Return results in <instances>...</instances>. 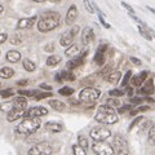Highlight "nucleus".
Returning <instances> with one entry per match:
<instances>
[{"mask_svg":"<svg viewBox=\"0 0 155 155\" xmlns=\"http://www.w3.org/2000/svg\"><path fill=\"white\" fill-rule=\"evenodd\" d=\"M94 40V31L93 28L91 27H84L83 32H81V43H83V45H88L91 41Z\"/></svg>","mask_w":155,"mask_h":155,"instance_id":"obj_16","label":"nucleus"},{"mask_svg":"<svg viewBox=\"0 0 155 155\" xmlns=\"http://www.w3.org/2000/svg\"><path fill=\"white\" fill-rule=\"evenodd\" d=\"M109 94L111 96V97H122V96H124L125 94V92L123 91V89H118V88H115V89H111L110 92H109Z\"/></svg>","mask_w":155,"mask_h":155,"instance_id":"obj_39","label":"nucleus"},{"mask_svg":"<svg viewBox=\"0 0 155 155\" xmlns=\"http://www.w3.org/2000/svg\"><path fill=\"white\" fill-rule=\"evenodd\" d=\"M41 122L39 118H25L16 127V133L18 136H30L40 128Z\"/></svg>","mask_w":155,"mask_h":155,"instance_id":"obj_3","label":"nucleus"},{"mask_svg":"<svg viewBox=\"0 0 155 155\" xmlns=\"http://www.w3.org/2000/svg\"><path fill=\"white\" fill-rule=\"evenodd\" d=\"M78 145H80L83 149H88L89 147V143H88V138L84 137V136H79L78 137Z\"/></svg>","mask_w":155,"mask_h":155,"instance_id":"obj_33","label":"nucleus"},{"mask_svg":"<svg viewBox=\"0 0 155 155\" xmlns=\"http://www.w3.org/2000/svg\"><path fill=\"white\" fill-rule=\"evenodd\" d=\"M14 94L13 89L8 88V89H4V91H0V96L3 97V98H9V97H12Z\"/></svg>","mask_w":155,"mask_h":155,"instance_id":"obj_43","label":"nucleus"},{"mask_svg":"<svg viewBox=\"0 0 155 155\" xmlns=\"http://www.w3.org/2000/svg\"><path fill=\"white\" fill-rule=\"evenodd\" d=\"M107 48H109L107 44H100L98 48H97V52H96L93 60L98 66H102L105 64V53L107 51Z\"/></svg>","mask_w":155,"mask_h":155,"instance_id":"obj_12","label":"nucleus"},{"mask_svg":"<svg viewBox=\"0 0 155 155\" xmlns=\"http://www.w3.org/2000/svg\"><path fill=\"white\" fill-rule=\"evenodd\" d=\"M36 18L38 17H26V18H21L17 23V28L18 30H28L31 28L36 23Z\"/></svg>","mask_w":155,"mask_h":155,"instance_id":"obj_14","label":"nucleus"},{"mask_svg":"<svg viewBox=\"0 0 155 155\" xmlns=\"http://www.w3.org/2000/svg\"><path fill=\"white\" fill-rule=\"evenodd\" d=\"M32 2H35V3H44V2H47V0H32Z\"/></svg>","mask_w":155,"mask_h":155,"instance_id":"obj_61","label":"nucleus"},{"mask_svg":"<svg viewBox=\"0 0 155 155\" xmlns=\"http://www.w3.org/2000/svg\"><path fill=\"white\" fill-rule=\"evenodd\" d=\"M146 8H147V11H150L153 14H155V9L154 8H151V7H146Z\"/></svg>","mask_w":155,"mask_h":155,"instance_id":"obj_59","label":"nucleus"},{"mask_svg":"<svg viewBox=\"0 0 155 155\" xmlns=\"http://www.w3.org/2000/svg\"><path fill=\"white\" fill-rule=\"evenodd\" d=\"M25 113H26L25 110L13 109V110H11V111L8 113V115H7V120L12 123V122H14V120H17V119H19V118H22V116H25Z\"/></svg>","mask_w":155,"mask_h":155,"instance_id":"obj_22","label":"nucleus"},{"mask_svg":"<svg viewBox=\"0 0 155 155\" xmlns=\"http://www.w3.org/2000/svg\"><path fill=\"white\" fill-rule=\"evenodd\" d=\"M129 16H130V18H132L133 19V21H136V22H137V23H140V25H145V23L141 21V19H140L137 16H136V14H132V13H129Z\"/></svg>","mask_w":155,"mask_h":155,"instance_id":"obj_52","label":"nucleus"},{"mask_svg":"<svg viewBox=\"0 0 155 155\" xmlns=\"http://www.w3.org/2000/svg\"><path fill=\"white\" fill-rule=\"evenodd\" d=\"M53 146L49 142H39L27 151V155H52Z\"/></svg>","mask_w":155,"mask_h":155,"instance_id":"obj_7","label":"nucleus"},{"mask_svg":"<svg viewBox=\"0 0 155 155\" xmlns=\"http://www.w3.org/2000/svg\"><path fill=\"white\" fill-rule=\"evenodd\" d=\"M98 19H100V22H101V25H102L105 28H111V26L109 25V23L107 22H106L105 21V18H104V16H102V14H98Z\"/></svg>","mask_w":155,"mask_h":155,"instance_id":"obj_48","label":"nucleus"},{"mask_svg":"<svg viewBox=\"0 0 155 155\" xmlns=\"http://www.w3.org/2000/svg\"><path fill=\"white\" fill-rule=\"evenodd\" d=\"M60 22H61L60 13L45 12L40 17V19L38 21L36 26H38V30L40 32H49V31L54 30V28H57L58 26H60Z\"/></svg>","mask_w":155,"mask_h":155,"instance_id":"obj_1","label":"nucleus"},{"mask_svg":"<svg viewBox=\"0 0 155 155\" xmlns=\"http://www.w3.org/2000/svg\"><path fill=\"white\" fill-rule=\"evenodd\" d=\"M129 61L132 62L134 66H141V65H142V61L140 60V58H137V57H130V58H129Z\"/></svg>","mask_w":155,"mask_h":155,"instance_id":"obj_49","label":"nucleus"},{"mask_svg":"<svg viewBox=\"0 0 155 155\" xmlns=\"http://www.w3.org/2000/svg\"><path fill=\"white\" fill-rule=\"evenodd\" d=\"M39 87H40L41 89H45V91H52V87H51V85H48V84H45V83H41Z\"/></svg>","mask_w":155,"mask_h":155,"instance_id":"obj_54","label":"nucleus"},{"mask_svg":"<svg viewBox=\"0 0 155 155\" xmlns=\"http://www.w3.org/2000/svg\"><path fill=\"white\" fill-rule=\"evenodd\" d=\"M113 149L116 155H129L128 142L122 134H115L113 138Z\"/></svg>","mask_w":155,"mask_h":155,"instance_id":"obj_5","label":"nucleus"},{"mask_svg":"<svg viewBox=\"0 0 155 155\" xmlns=\"http://www.w3.org/2000/svg\"><path fill=\"white\" fill-rule=\"evenodd\" d=\"M80 53V48L78 44H71L70 47H67V49L65 51V56L66 57H70V58H74Z\"/></svg>","mask_w":155,"mask_h":155,"instance_id":"obj_24","label":"nucleus"},{"mask_svg":"<svg viewBox=\"0 0 155 155\" xmlns=\"http://www.w3.org/2000/svg\"><path fill=\"white\" fill-rule=\"evenodd\" d=\"M149 142L155 145V123L151 124V127L149 129Z\"/></svg>","mask_w":155,"mask_h":155,"instance_id":"obj_38","label":"nucleus"},{"mask_svg":"<svg viewBox=\"0 0 155 155\" xmlns=\"http://www.w3.org/2000/svg\"><path fill=\"white\" fill-rule=\"evenodd\" d=\"M132 110H133V105L129 104V105L120 106V107L118 109V113H119V114H124V113H127V111H132Z\"/></svg>","mask_w":155,"mask_h":155,"instance_id":"obj_42","label":"nucleus"},{"mask_svg":"<svg viewBox=\"0 0 155 155\" xmlns=\"http://www.w3.org/2000/svg\"><path fill=\"white\" fill-rule=\"evenodd\" d=\"M44 128L48 130V132H52V133H60L64 130V125L61 123H57V122H47L44 124Z\"/></svg>","mask_w":155,"mask_h":155,"instance_id":"obj_21","label":"nucleus"},{"mask_svg":"<svg viewBox=\"0 0 155 155\" xmlns=\"http://www.w3.org/2000/svg\"><path fill=\"white\" fill-rule=\"evenodd\" d=\"M44 51H45V52L52 53L53 51H54V44H53V43H49V44H45V45H44Z\"/></svg>","mask_w":155,"mask_h":155,"instance_id":"obj_50","label":"nucleus"},{"mask_svg":"<svg viewBox=\"0 0 155 155\" xmlns=\"http://www.w3.org/2000/svg\"><path fill=\"white\" fill-rule=\"evenodd\" d=\"M9 41H11V44H13V45H19V44H22V41H23V36L21 34L16 32V34H13L11 39H9Z\"/></svg>","mask_w":155,"mask_h":155,"instance_id":"obj_30","label":"nucleus"},{"mask_svg":"<svg viewBox=\"0 0 155 155\" xmlns=\"http://www.w3.org/2000/svg\"><path fill=\"white\" fill-rule=\"evenodd\" d=\"M142 120H143V118H142V116H137V118H136L134 120H133V123L132 124H130L129 125V128H128V130H132L134 127H136V125H137L140 122H142Z\"/></svg>","mask_w":155,"mask_h":155,"instance_id":"obj_47","label":"nucleus"},{"mask_svg":"<svg viewBox=\"0 0 155 155\" xmlns=\"http://www.w3.org/2000/svg\"><path fill=\"white\" fill-rule=\"evenodd\" d=\"M96 122L101 124H115L119 120L118 114L115 113V109H113L109 105H101L98 106V110L94 115Z\"/></svg>","mask_w":155,"mask_h":155,"instance_id":"obj_2","label":"nucleus"},{"mask_svg":"<svg viewBox=\"0 0 155 155\" xmlns=\"http://www.w3.org/2000/svg\"><path fill=\"white\" fill-rule=\"evenodd\" d=\"M92 151L96 155H114V149L113 145H109L107 142L101 141V142H93L92 145Z\"/></svg>","mask_w":155,"mask_h":155,"instance_id":"obj_8","label":"nucleus"},{"mask_svg":"<svg viewBox=\"0 0 155 155\" xmlns=\"http://www.w3.org/2000/svg\"><path fill=\"white\" fill-rule=\"evenodd\" d=\"M142 101H143L142 97H130L129 102L132 105H140V104H142Z\"/></svg>","mask_w":155,"mask_h":155,"instance_id":"obj_46","label":"nucleus"},{"mask_svg":"<svg viewBox=\"0 0 155 155\" xmlns=\"http://www.w3.org/2000/svg\"><path fill=\"white\" fill-rule=\"evenodd\" d=\"M22 65H23V69L28 72H32L36 70V65L34 64L31 60H28V58H23L22 60Z\"/></svg>","mask_w":155,"mask_h":155,"instance_id":"obj_28","label":"nucleus"},{"mask_svg":"<svg viewBox=\"0 0 155 155\" xmlns=\"http://www.w3.org/2000/svg\"><path fill=\"white\" fill-rule=\"evenodd\" d=\"M48 114V110L44 106H34L30 107L26 113L23 118H41V116H45Z\"/></svg>","mask_w":155,"mask_h":155,"instance_id":"obj_11","label":"nucleus"},{"mask_svg":"<svg viewBox=\"0 0 155 155\" xmlns=\"http://www.w3.org/2000/svg\"><path fill=\"white\" fill-rule=\"evenodd\" d=\"M51 3H58V2H61V0H49Z\"/></svg>","mask_w":155,"mask_h":155,"instance_id":"obj_62","label":"nucleus"},{"mask_svg":"<svg viewBox=\"0 0 155 155\" xmlns=\"http://www.w3.org/2000/svg\"><path fill=\"white\" fill-rule=\"evenodd\" d=\"M12 104H13V109L26 110V107H27V100H26L23 96H17V97H14L13 101H12Z\"/></svg>","mask_w":155,"mask_h":155,"instance_id":"obj_20","label":"nucleus"},{"mask_svg":"<svg viewBox=\"0 0 155 155\" xmlns=\"http://www.w3.org/2000/svg\"><path fill=\"white\" fill-rule=\"evenodd\" d=\"M58 93H60L61 96H71L72 93H74V89H72L71 87H62V88L58 91Z\"/></svg>","mask_w":155,"mask_h":155,"instance_id":"obj_35","label":"nucleus"},{"mask_svg":"<svg viewBox=\"0 0 155 155\" xmlns=\"http://www.w3.org/2000/svg\"><path fill=\"white\" fill-rule=\"evenodd\" d=\"M130 79H132V71L128 70L127 72H125V75L123 76V80H122V87H127L128 83L130 81Z\"/></svg>","mask_w":155,"mask_h":155,"instance_id":"obj_36","label":"nucleus"},{"mask_svg":"<svg viewBox=\"0 0 155 155\" xmlns=\"http://www.w3.org/2000/svg\"><path fill=\"white\" fill-rule=\"evenodd\" d=\"M101 96V91L93 87H87V88L81 89L79 93V100L83 104H94Z\"/></svg>","mask_w":155,"mask_h":155,"instance_id":"obj_4","label":"nucleus"},{"mask_svg":"<svg viewBox=\"0 0 155 155\" xmlns=\"http://www.w3.org/2000/svg\"><path fill=\"white\" fill-rule=\"evenodd\" d=\"M80 30V27L79 26H74V27H71L70 30H67L65 31L64 34L61 35V39H60V44L62 47H70L72 44V41H74V38L78 32H79Z\"/></svg>","mask_w":155,"mask_h":155,"instance_id":"obj_9","label":"nucleus"},{"mask_svg":"<svg viewBox=\"0 0 155 155\" xmlns=\"http://www.w3.org/2000/svg\"><path fill=\"white\" fill-rule=\"evenodd\" d=\"M106 105H109V106H111L113 109H115V107H120V101L118 100V98H115V97H111V98H109L107 101H106Z\"/></svg>","mask_w":155,"mask_h":155,"instance_id":"obj_32","label":"nucleus"},{"mask_svg":"<svg viewBox=\"0 0 155 155\" xmlns=\"http://www.w3.org/2000/svg\"><path fill=\"white\" fill-rule=\"evenodd\" d=\"M78 7L75 5V4H72V5L69 8V11H67L66 13V18H65V22H66V25H72V23L75 22V19L78 18Z\"/></svg>","mask_w":155,"mask_h":155,"instance_id":"obj_17","label":"nucleus"},{"mask_svg":"<svg viewBox=\"0 0 155 155\" xmlns=\"http://www.w3.org/2000/svg\"><path fill=\"white\" fill-rule=\"evenodd\" d=\"M154 91H155V85H154L153 79H147V80L142 84L141 88H140L138 93L142 94V96H145V97H149V96H151V94L154 93Z\"/></svg>","mask_w":155,"mask_h":155,"instance_id":"obj_13","label":"nucleus"},{"mask_svg":"<svg viewBox=\"0 0 155 155\" xmlns=\"http://www.w3.org/2000/svg\"><path fill=\"white\" fill-rule=\"evenodd\" d=\"M88 54V49H85L80 53V56H76L74 57L72 60H70L69 62H67V65H66V69L67 70H74V69H78L79 66H81L84 64V61H85V56Z\"/></svg>","mask_w":155,"mask_h":155,"instance_id":"obj_10","label":"nucleus"},{"mask_svg":"<svg viewBox=\"0 0 155 155\" xmlns=\"http://www.w3.org/2000/svg\"><path fill=\"white\" fill-rule=\"evenodd\" d=\"M48 104H49L51 107L56 111H64L66 109V104L64 101H60V100H51V101H48Z\"/></svg>","mask_w":155,"mask_h":155,"instance_id":"obj_25","label":"nucleus"},{"mask_svg":"<svg viewBox=\"0 0 155 155\" xmlns=\"http://www.w3.org/2000/svg\"><path fill=\"white\" fill-rule=\"evenodd\" d=\"M5 58H7V61L12 62V64H16V62L21 60V53L18 51H9L5 54Z\"/></svg>","mask_w":155,"mask_h":155,"instance_id":"obj_26","label":"nucleus"},{"mask_svg":"<svg viewBox=\"0 0 155 155\" xmlns=\"http://www.w3.org/2000/svg\"><path fill=\"white\" fill-rule=\"evenodd\" d=\"M110 72H111V66H110V65H106L104 69L98 72V75H100V76H102V78H106V76L110 74Z\"/></svg>","mask_w":155,"mask_h":155,"instance_id":"obj_44","label":"nucleus"},{"mask_svg":"<svg viewBox=\"0 0 155 155\" xmlns=\"http://www.w3.org/2000/svg\"><path fill=\"white\" fill-rule=\"evenodd\" d=\"M91 138L96 142H101V141H106L107 138L111 137V130L109 128H106L105 125H97L93 127L89 132Z\"/></svg>","mask_w":155,"mask_h":155,"instance_id":"obj_6","label":"nucleus"},{"mask_svg":"<svg viewBox=\"0 0 155 155\" xmlns=\"http://www.w3.org/2000/svg\"><path fill=\"white\" fill-rule=\"evenodd\" d=\"M74 80H75V75L70 70H64L56 74V81H58V83H61V81H74Z\"/></svg>","mask_w":155,"mask_h":155,"instance_id":"obj_19","label":"nucleus"},{"mask_svg":"<svg viewBox=\"0 0 155 155\" xmlns=\"http://www.w3.org/2000/svg\"><path fill=\"white\" fill-rule=\"evenodd\" d=\"M149 110H150V106H140V107L130 111V115H137L138 113H145V111H149Z\"/></svg>","mask_w":155,"mask_h":155,"instance_id":"obj_40","label":"nucleus"},{"mask_svg":"<svg viewBox=\"0 0 155 155\" xmlns=\"http://www.w3.org/2000/svg\"><path fill=\"white\" fill-rule=\"evenodd\" d=\"M17 84H18V85H26V84H27V80H26V79H25V80H19Z\"/></svg>","mask_w":155,"mask_h":155,"instance_id":"obj_57","label":"nucleus"},{"mask_svg":"<svg viewBox=\"0 0 155 155\" xmlns=\"http://www.w3.org/2000/svg\"><path fill=\"white\" fill-rule=\"evenodd\" d=\"M14 75V70L12 69V67H2L0 69V78L2 79H9V78H12Z\"/></svg>","mask_w":155,"mask_h":155,"instance_id":"obj_27","label":"nucleus"},{"mask_svg":"<svg viewBox=\"0 0 155 155\" xmlns=\"http://www.w3.org/2000/svg\"><path fill=\"white\" fill-rule=\"evenodd\" d=\"M70 104L71 105H79L80 101H76V100H70Z\"/></svg>","mask_w":155,"mask_h":155,"instance_id":"obj_58","label":"nucleus"},{"mask_svg":"<svg viewBox=\"0 0 155 155\" xmlns=\"http://www.w3.org/2000/svg\"><path fill=\"white\" fill-rule=\"evenodd\" d=\"M0 110H3V111H11L13 110V104H12V101L11 102H5V104H2L0 105Z\"/></svg>","mask_w":155,"mask_h":155,"instance_id":"obj_45","label":"nucleus"},{"mask_svg":"<svg viewBox=\"0 0 155 155\" xmlns=\"http://www.w3.org/2000/svg\"><path fill=\"white\" fill-rule=\"evenodd\" d=\"M138 32L140 35L143 36L146 40H153V39H155V31L153 30V28H150L149 26L146 25H140L138 26Z\"/></svg>","mask_w":155,"mask_h":155,"instance_id":"obj_18","label":"nucleus"},{"mask_svg":"<svg viewBox=\"0 0 155 155\" xmlns=\"http://www.w3.org/2000/svg\"><path fill=\"white\" fill-rule=\"evenodd\" d=\"M120 78H122V72L116 70V71H111L110 74L105 78V80H107L109 83H111V84H118Z\"/></svg>","mask_w":155,"mask_h":155,"instance_id":"obj_23","label":"nucleus"},{"mask_svg":"<svg viewBox=\"0 0 155 155\" xmlns=\"http://www.w3.org/2000/svg\"><path fill=\"white\" fill-rule=\"evenodd\" d=\"M48 97H52L51 92H40V93H38L35 96V100L36 101H41V100H44V98H48Z\"/></svg>","mask_w":155,"mask_h":155,"instance_id":"obj_41","label":"nucleus"},{"mask_svg":"<svg viewBox=\"0 0 155 155\" xmlns=\"http://www.w3.org/2000/svg\"><path fill=\"white\" fill-rule=\"evenodd\" d=\"M147 76H149V71H141L140 74L132 76L130 83H132L133 87H142V84L147 80Z\"/></svg>","mask_w":155,"mask_h":155,"instance_id":"obj_15","label":"nucleus"},{"mask_svg":"<svg viewBox=\"0 0 155 155\" xmlns=\"http://www.w3.org/2000/svg\"><path fill=\"white\" fill-rule=\"evenodd\" d=\"M122 5L127 9V11L129 12V13H132V14H134V11H133V8L129 5V4H127V3H124V2H122Z\"/></svg>","mask_w":155,"mask_h":155,"instance_id":"obj_51","label":"nucleus"},{"mask_svg":"<svg viewBox=\"0 0 155 155\" xmlns=\"http://www.w3.org/2000/svg\"><path fill=\"white\" fill-rule=\"evenodd\" d=\"M72 155H87V150L76 143L72 146Z\"/></svg>","mask_w":155,"mask_h":155,"instance_id":"obj_31","label":"nucleus"},{"mask_svg":"<svg viewBox=\"0 0 155 155\" xmlns=\"http://www.w3.org/2000/svg\"><path fill=\"white\" fill-rule=\"evenodd\" d=\"M7 39H8V35H7L5 32H2V34H0V44H3V43L7 40Z\"/></svg>","mask_w":155,"mask_h":155,"instance_id":"obj_53","label":"nucleus"},{"mask_svg":"<svg viewBox=\"0 0 155 155\" xmlns=\"http://www.w3.org/2000/svg\"><path fill=\"white\" fill-rule=\"evenodd\" d=\"M145 101H146V102H149V104H155V100L154 98H151V97H145Z\"/></svg>","mask_w":155,"mask_h":155,"instance_id":"obj_55","label":"nucleus"},{"mask_svg":"<svg viewBox=\"0 0 155 155\" xmlns=\"http://www.w3.org/2000/svg\"><path fill=\"white\" fill-rule=\"evenodd\" d=\"M39 93V91H23V89H21V91H18V94L19 96H27V97H35L36 94Z\"/></svg>","mask_w":155,"mask_h":155,"instance_id":"obj_37","label":"nucleus"},{"mask_svg":"<svg viewBox=\"0 0 155 155\" xmlns=\"http://www.w3.org/2000/svg\"><path fill=\"white\" fill-rule=\"evenodd\" d=\"M83 4H84V8L87 9V12L88 13H94L96 12L94 4H92L91 0H83Z\"/></svg>","mask_w":155,"mask_h":155,"instance_id":"obj_34","label":"nucleus"},{"mask_svg":"<svg viewBox=\"0 0 155 155\" xmlns=\"http://www.w3.org/2000/svg\"><path fill=\"white\" fill-rule=\"evenodd\" d=\"M127 94H128L129 97H133V87H132V88H128V89H127Z\"/></svg>","mask_w":155,"mask_h":155,"instance_id":"obj_56","label":"nucleus"},{"mask_svg":"<svg viewBox=\"0 0 155 155\" xmlns=\"http://www.w3.org/2000/svg\"><path fill=\"white\" fill-rule=\"evenodd\" d=\"M4 12V7L2 5V4H0V16H2V13Z\"/></svg>","mask_w":155,"mask_h":155,"instance_id":"obj_60","label":"nucleus"},{"mask_svg":"<svg viewBox=\"0 0 155 155\" xmlns=\"http://www.w3.org/2000/svg\"><path fill=\"white\" fill-rule=\"evenodd\" d=\"M62 61L61 56H57V54H53V56H49L47 58V66L49 67H53V66H57L60 62Z\"/></svg>","mask_w":155,"mask_h":155,"instance_id":"obj_29","label":"nucleus"}]
</instances>
